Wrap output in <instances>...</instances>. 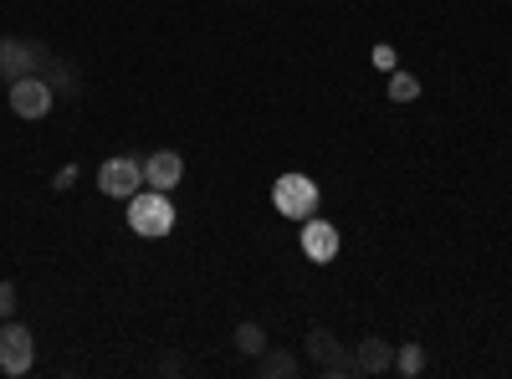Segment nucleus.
Returning a JSON list of instances; mask_svg holds the SVG:
<instances>
[{
	"instance_id": "obj_18",
	"label": "nucleus",
	"mask_w": 512,
	"mask_h": 379,
	"mask_svg": "<svg viewBox=\"0 0 512 379\" xmlns=\"http://www.w3.org/2000/svg\"><path fill=\"white\" fill-rule=\"evenodd\" d=\"M16 318V282H0V323Z\"/></svg>"
},
{
	"instance_id": "obj_7",
	"label": "nucleus",
	"mask_w": 512,
	"mask_h": 379,
	"mask_svg": "<svg viewBox=\"0 0 512 379\" xmlns=\"http://www.w3.org/2000/svg\"><path fill=\"white\" fill-rule=\"evenodd\" d=\"M180 180H185V159H180L175 149H154V154L144 159V185H149V190H164V195H169Z\"/></svg>"
},
{
	"instance_id": "obj_12",
	"label": "nucleus",
	"mask_w": 512,
	"mask_h": 379,
	"mask_svg": "<svg viewBox=\"0 0 512 379\" xmlns=\"http://www.w3.org/2000/svg\"><path fill=\"white\" fill-rule=\"evenodd\" d=\"M231 344H236V354L256 359V354L267 349V328H262V323H236V333H231Z\"/></svg>"
},
{
	"instance_id": "obj_5",
	"label": "nucleus",
	"mask_w": 512,
	"mask_h": 379,
	"mask_svg": "<svg viewBox=\"0 0 512 379\" xmlns=\"http://www.w3.org/2000/svg\"><path fill=\"white\" fill-rule=\"evenodd\" d=\"M52 103H57V93H52L47 77H21V82H11V113H16V118L36 123V118L52 113Z\"/></svg>"
},
{
	"instance_id": "obj_19",
	"label": "nucleus",
	"mask_w": 512,
	"mask_h": 379,
	"mask_svg": "<svg viewBox=\"0 0 512 379\" xmlns=\"http://www.w3.org/2000/svg\"><path fill=\"white\" fill-rule=\"evenodd\" d=\"M369 62H374L379 72H395V47H384V41H379V47L369 52Z\"/></svg>"
},
{
	"instance_id": "obj_14",
	"label": "nucleus",
	"mask_w": 512,
	"mask_h": 379,
	"mask_svg": "<svg viewBox=\"0 0 512 379\" xmlns=\"http://www.w3.org/2000/svg\"><path fill=\"white\" fill-rule=\"evenodd\" d=\"M420 98V77L415 72H390V103H415Z\"/></svg>"
},
{
	"instance_id": "obj_8",
	"label": "nucleus",
	"mask_w": 512,
	"mask_h": 379,
	"mask_svg": "<svg viewBox=\"0 0 512 379\" xmlns=\"http://www.w3.org/2000/svg\"><path fill=\"white\" fill-rule=\"evenodd\" d=\"M303 257L308 262H333L338 257V226L333 221H313L308 216V226H303Z\"/></svg>"
},
{
	"instance_id": "obj_4",
	"label": "nucleus",
	"mask_w": 512,
	"mask_h": 379,
	"mask_svg": "<svg viewBox=\"0 0 512 379\" xmlns=\"http://www.w3.org/2000/svg\"><path fill=\"white\" fill-rule=\"evenodd\" d=\"M31 364H36V339H31V328L16 323V318H6V323H0V374L21 379V374H31Z\"/></svg>"
},
{
	"instance_id": "obj_17",
	"label": "nucleus",
	"mask_w": 512,
	"mask_h": 379,
	"mask_svg": "<svg viewBox=\"0 0 512 379\" xmlns=\"http://www.w3.org/2000/svg\"><path fill=\"white\" fill-rule=\"evenodd\" d=\"M185 369H190V364H185V354H180V349H169V354H159V374H175V379H180Z\"/></svg>"
},
{
	"instance_id": "obj_10",
	"label": "nucleus",
	"mask_w": 512,
	"mask_h": 379,
	"mask_svg": "<svg viewBox=\"0 0 512 379\" xmlns=\"http://www.w3.org/2000/svg\"><path fill=\"white\" fill-rule=\"evenodd\" d=\"M256 379H297V354L267 344L262 354H256Z\"/></svg>"
},
{
	"instance_id": "obj_1",
	"label": "nucleus",
	"mask_w": 512,
	"mask_h": 379,
	"mask_svg": "<svg viewBox=\"0 0 512 379\" xmlns=\"http://www.w3.org/2000/svg\"><path fill=\"white\" fill-rule=\"evenodd\" d=\"M52 47L47 41H31V36H0V82H21V77H41Z\"/></svg>"
},
{
	"instance_id": "obj_15",
	"label": "nucleus",
	"mask_w": 512,
	"mask_h": 379,
	"mask_svg": "<svg viewBox=\"0 0 512 379\" xmlns=\"http://www.w3.org/2000/svg\"><path fill=\"white\" fill-rule=\"evenodd\" d=\"M420 369H425V349H420V344H400V349H395V374L415 379Z\"/></svg>"
},
{
	"instance_id": "obj_13",
	"label": "nucleus",
	"mask_w": 512,
	"mask_h": 379,
	"mask_svg": "<svg viewBox=\"0 0 512 379\" xmlns=\"http://www.w3.org/2000/svg\"><path fill=\"white\" fill-rule=\"evenodd\" d=\"M303 349H308V359H313V364L323 369V364H328V359L338 354V339H333L328 328H308V333H303Z\"/></svg>"
},
{
	"instance_id": "obj_2",
	"label": "nucleus",
	"mask_w": 512,
	"mask_h": 379,
	"mask_svg": "<svg viewBox=\"0 0 512 379\" xmlns=\"http://www.w3.org/2000/svg\"><path fill=\"white\" fill-rule=\"evenodd\" d=\"M128 226H134V236H169L175 231V200H169L164 190H139L128 195Z\"/></svg>"
},
{
	"instance_id": "obj_11",
	"label": "nucleus",
	"mask_w": 512,
	"mask_h": 379,
	"mask_svg": "<svg viewBox=\"0 0 512 379\" xmlns=\"http://www.w3.org/2000/svg\"><path fill=\"white\" fill-rule=\"evenodd\" d=\"M41 77L52 82V93H57V98H77V88H82V77L72 72V62H67V57H57V52L47 57V67H41Z\"/></svg>"
},
{
	"instance_id": "obj_16",
	"label": "nucleus",
	"mask_w": 512,
	"mask_h": 379,
	"mask_svg": "<svg viewBox=\"0 0 512 379\" xmlns=\"http://www.w3.org/2000/svg\"><path fill=\"white\" fill-rule=\"evenodd\" d=\"M323 374H328V379H359V364H354V354L338 349V354L323 364Z\"/></svg>"
},
{
	"instance_id": "obj_9",
	"label": "nucleus",
	"mask_w": 512,
	"mask_h": 379,
	"mask_svg": "<svg viewBox=\"0 0 512 379\" xmlns=\"http://www.w3.org/2000/svg\"><path fill=\"white\" fill-rule=\"evenodd\" d=\"M354 364H359V379L390 374V369H395V344H384V339H359V344H354Z\"/></svg>"
},
{
	"instance_id": "obj_6",
	"label": "nucleus",
	"mask_w": 512,
	"mask_h": 379,
	"mask_svg": "<svg viewBox=\"0 0 512 379\" xmlns=\"http://www.w3.org/2000/svg\"><path fill=\"white\" fill-rule=\"evenodd\" d=\"M139 185H144V159L118 154V159H108L103 170H98V190H103V195H113V200L139 195Z\"/></svg>"
},
{
	"instance_id": "obj_3",
	"label": "nucleus",
	"mask_w": 512,
	"mask_h": 379,
	"mask_svg": "<svg viewBox=\"0 0 512 379\" xmlns=\"http://www.w3.org/2000/svg\"><path fill=\"white\" fill-rule=\"evenodd\" d=\"M318 180H308V175H297V170H287V175H277V185H272V205H277V216H287V221H308L313 210H318Z\"/></svg>"
}]
</instances>
